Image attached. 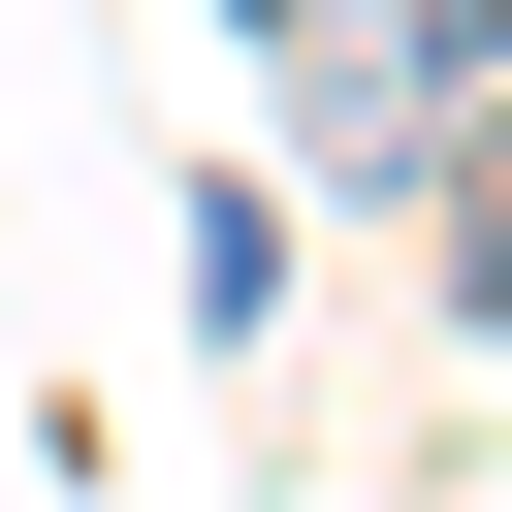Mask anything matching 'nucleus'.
I'll return each instance as SVG.
<instances>
[{"instance_id":"nucleus-2","label":"nucleus","mask_w":512,"mask_h":512,"mask_svg":"<svg viewBox=\"0 0 512 512\" xmlns=\"http://www.w3.org/2000/svg\"><path fill=\"white\" fill-rule=\"evenodd\" d=\"M256 32H320V64H352V32H416V0H256Z\"/></svg>"},{"instance_id":"nucleus-1","label":"nucleus","mask_w":512,"mask_h":512,"mask_svg":"<svg viewBox=\"0 0 512 512\" xmlns=\"http://www.w3.org/2000/svg\"><path fill=\"white\" fill-rule=\"evenodd\" d=\"M448 288L512 320V96H448Z\"/></svg>"}]
</instances>
